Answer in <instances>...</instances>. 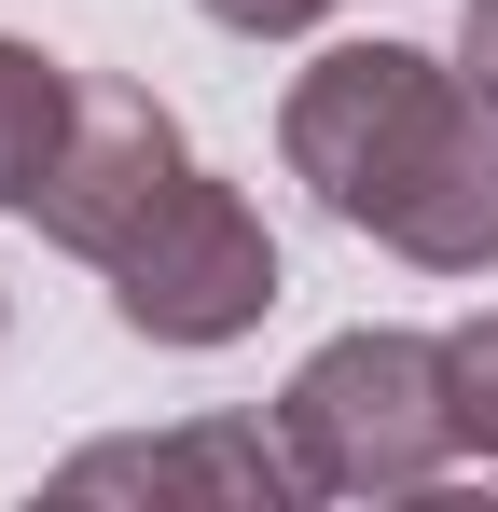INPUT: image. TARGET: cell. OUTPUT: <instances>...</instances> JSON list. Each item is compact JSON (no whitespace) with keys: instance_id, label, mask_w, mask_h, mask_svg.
Masks as SVG:
<instances>
[{"instance_id":"277c9868","label":"cell","mask_w":498,"mask_h":512,"mask_svg":"<svg viewBox=\"0 0 498 512\" xmlns=\"http://www.w3.org/2000/svg\"><path fill=\"white\" fill-rule=\"evenodd\" d=\"M180 180H194L180 111H166L153 84L83 70V84H70V139H56V167H42V194H28L14 222H42V250H70V263H111Z\"/></svg>"},{"instance_id":"7a4b0ae2","label":"cell","mask_w":498,"mask_h":512,"mask_svg":"<svg viewBox=\"0 0 498 512\" xmlns=\"http://www.w3.org/2000/svg\"><path fill=\"white\" fill-rule=\"evenodd\" d=\"M277 443L305 471V499H429L457 457V388H443V333L360 319L291 360L277 388Z\"/></svg>"},{"instance_id":"5b68a950","label":"cell","mask_w":498,"mask_h":512,"mask_svg":"<svg viewBox=\"0 0 498 512\" xmlns=\"http://www.w3.org/2000/svg\"><path fill=\"white\" fill-rule=\"evenodd\" d=\"M56 499H194V512H305V471L291 443L249 416H194L153 429V443H83L56 457Z\"/></svg>"},{"instance_id":"9c48e42d","label":"cell","mask_w":498,"mask_h":512,"mask_svg":"<svg viewBox=\"0 0 498 512\" xmlns=\"http://www.w3.org/2000/svg\"><path fill=\"white\" fill-rule=\"evenodd\" d=\"M457 70L498 97V0H457Z\"/></svg>"},{"instance_id":"ba28073f","label":"cell","mask_w":498,"mask_h":512,"mask_svg":"<svg viewBox=\"0 0 498 512\" xmlns=\"http://www.w3.org/2000/svg\"><path fill=\"white\" fill-rule=\"evenodd\" d=\"M208 28H236V42H305V28H332L346 0H194Z\"/></svg>"},{"instance_id":"3957f363","label":"cell","mask_w":498,"mask_h":512,"mask_svg":"<svg viewBox=\"0 0 498 512\" xmlns=\"http://www.w3.org/2000/svg\"><path fill=\"white\" fill-rule=\"evenodd\" d=\"M97 277H111V319H125L139 346H180V360L249 346L263 319H277V291H291V263H277V236H263V208H249L222 167H194L153 222L125 236V250L97 263Z\"/></svg>"},{"instance_id":"8992f818","label":"cell","mask_w":498,"mask_h":512,"mask_svg":"<svg viewBox=\"0 0 498 512\" xmlns=\"http://www.w3.org/2000/svg\"><path fill=\"white\" fill-rule=\"evenodd\" d=\"M70 84H83V70H56L42 42H14V28H0V208H28V194H42L56 139H70Z\"/></svg>"},{"instance_id":"52a82bcc","label":"cell","mask_w":498,"mask_h":512,"mask_svg":"<svg viewBox=\"0 0 498 512\" xmlns=\"http://www.w3.org/2000/svg\"><path fill=\"white\" fill-rule=\"evenodd\" d=\"M443 388H457V457H498V305L443 333Z\"/></svg>"},{"instance_id":"6da1fadb","label":"cell","mask_w":498,"mask_h":512,"mask_svg":"<svg viewBox=\"0 0 498 512\" xmlns=\"http://www.w3.org/2000/svg\"><path fill=\"white\" fill-rule=\"evenodd\" d=\"M277 153L415 277H498V97L429 42H332L277 97Z\"/></svg>"}]
</instances>
